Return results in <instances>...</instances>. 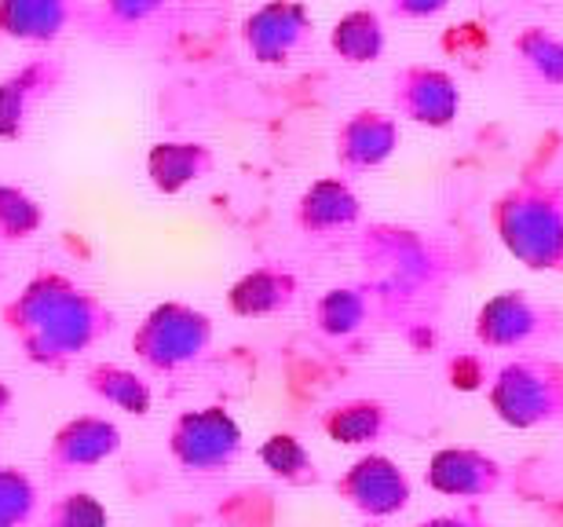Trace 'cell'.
<instances>
[{
  "label": "cell",
  "instance_id": "1",
  "mask_svg": "<svg viewBox=\"0 0 563 527\" xmlns=\"http://www.w3.org/2000/svg\"><path fill=\"white\" fill-rule=\"evenodd\" d=\"M501 245L531 272H563V184L523 173L490 206Z\"/></svg>",
  "mask_w": 563,
  "mask_h": 527
},
{
  "label": "cell",
  "instance_id": "2",
  "mask_svg": "<svg viewBox=\"0 0 563 527\" xmlns=\"http://www.w3.org/2000/svg\"><path fill=\"white\" fill-rule=\"evenodd\" d=\"M490 410L509 429H542L563 421V363L545 352H523L498 366L487 388Z\"/></svg>",
  "mask_w": 563,
  "mask_h": 527
},
{
  "label": "cell",
  "instance_id": "3",
  "mask_svg": "<svg viewBox=\"0 0 563 527\" xmlns=\"http://www.w3.org/2000/svg\"><path fill=\"white\" fill-rule=\"evenodd\" d=\"M472 333L490 352H538L563 338V311L523 289H505L476 311Z\"/></svg>",
  "mask_w": 563,
  "mask_h": 527
},
{
  "label": "cell",
  "instance_id": "4",
  "mask_svg": "<svg viewBox=\"0 0 563 527\" xmlns=\"http://www.w3.org/2000/svg\"><path fill=\"white\" fill-rule=\"evenodd\" d=\"M15 319L22 330H37L48 344H85L103 327V311L96 300L59 275L37 278L15 305Z\"/></svg>",
  "mask_w": 563,
  "mask_h": 527
},
{
  "label": "cell",
  "instance_id": "5",
  "mask_svg": "<svg viewBox=\"0 0 563 527\" xmlns=\"http://www.w3.org/2000/svg\"><path fill=\"white\" fill-rule=\"evenodd\" d=\"M314 41V15L300 0H264L242 22V44L253 63L289 66Z\"/></svg>",
  "mask_w": 563,
  "mask_h": 527
},
{
  "label": "cell",
  "instance_id": "6",
  "mask_svg": "<svg viewBox=\"0 0 563 527\" xmlns=\"http://www.w3.org/2000/svg\"><path fill=\"white\" fill-rule=\"evenodd\" d=\"M391 110H396L399 121L450 129L461 114V88L439 66L410 63L391 77Z\"/></svg>",
  "mask_w": 563,
  "mask_h": 527
},
{
  "label": "cell",
  "instance_id": "7",
  "mask_svg": "<svg viewBox=\"0 0 563 527\" xmlns=\"http://www.w3.org/2000/svg\"><path fill=\"white\" fill-rule=\"evenodd\" d=\"M66 81V63L59 55H33L19 70L0 81V140H19L30 129L33 114L59 92Z\"/></svg>",
  "mask_w": 563,
  "mask_h": 527
},
{
  "label": "cell",
  "instance_id": "8",
  "mask_svg": "<svg viewBox=\"0 0 563 527\" xmlns=\"http://www.w3.org/2000/svg\"><path fill=\"white\" fill-rule=\"evenodd\" d=\"M505 480H509V469L479 447H443V451L428 458L424 469V484L435 495L465 502L494 498L505 487Z\"/></svg>",
  "mask_w": 563,
  "mask_h": 527
},
{
  "label": "cell",
  "instance_id": "9",
  "mask_svg": "<svg viewBox=\"0 0 563 527\" xmlns=\"http://www.w3.org/2000/svg\"><path fill=\"white\" fill-rule=\"evenodd\" d=\"M336 491H341V498L352 502L358 513H366L369 520L396 517L413 498L410 476L385 454L358 458V462L336 480Z\"/></svg>",
  "mask_w": 563,
  "mask_h": 527
},
{
  "label": "cell",
  "instance_id": "10",
  "mask_svg": "<svg viewBox=\"0 0 563 527\" xmlns=\"http://www.w3.org/2000/svg\"><path fill=\"white\" fill-rule=\"evenodd\" d=\"M402 143V125L396 114L385 110H355L336 125V165L344 176H358L369 169H380Z\"/></svg>",
  "mask_w": 563,
  "mask_h": 527
},
{
  "label": "cell",
  "instance_id": "11",
  "mask_svg": "<svg viewBox=\"0 0 563 527\" xmlns=\"http://www.w3.org/2000/svg\"><path fill=\"white\" fill-rule=\"evenodd\" d=\"M88 15V0H0V37L55 44Z\"/></svg>",
  "mask_w": 563,
  "mask_h": 527
},
{
  "label": "cell",
  "instance_id": "12",
  "mask_svg": "<svg viewBox=\"0 0 563 527\" xmlns=\"http://www.w3.org/2000/svg\"><path fill=\"white\" fill-rule=\"evenodd\" d=\"M209 319L195 308L165 305L157 308L140 333V349L154 359V363H187L209 344Z\"/></svg>",
  "mask_w": 563,
  "mask_h": 527
},
{
  "label": "cell",
  "instance_id": "13",
  "mask_svg": "<svg viewBox=\"0 0 563 527\" xmlns=\"http://www.w3.org/2000/svg\"><path fill=\"white\" fill-rule=\"evenodd\" d=\"M358 198L344 176H325L303 190L297 201V228L303 234H336L355 228L358 220Z\"/></svg>",
  "mask_w": 563,
  "mask_h": 527
},
{
  "label": "cell",
  "instance_id": "14",
  "mask_svg": "<svg viewBox=\"0 0 563 527\" xmlns=\"http://www.w3.org/2000/svg\"><path fill=\"white\" fill-rule=\"evenodd\" d=\"M239 447H242V436L223 410L195 414V418H187L176 432V451L184 454V462L190 465H206V469L228 465L231 458L239 454Z\"/></svg>",
  "mask_w": 563,
  "mask_h": 527
},
{
  "label": "cell",
  "instance_id": "15",
  "mask_svg": "<svg viewBox=\"0 0 563 527\" xmlns=\"http://www.w3.org/2000/svg\"><path fill=\"white\" fill-rule=\"evenodd\" d=\"M330 48L347 66H369L377 63L388 48L385 19L374 8H355L333 22L330 30Z\"/></svg>",
  "mask_w": 563,
  "mask_h": 527
},
{
  "label": "cell",
  "instance_id": "16",
  "mask_svg": "<svg viewBox=\"0 0 563 527\" xmlns=\"http://www.w3.org/2000/svg\"><path fill=\"white\" fill-rule=\"evenodd\" d=\"M212 151L206 143H157L146 158V173H151V184L165 195H176L198 179H206L212 173Z\"/></svg>",
  "mask_w": 563,
  "mask_h": 527
},
{
  "label": "cell",
  "instance_id": "17",
  "mask_svg": "<svg viewBox=\"0 0 563 527\" xmlns=\"http://www.w3.org/2000/svg\"><path fill=\"white\" fill-rule=\"evenodd\" d=\"M292 297H297V275L286 267H256L234 283L231 308L239 316H275L292 305Z\"/></svg>",
  "mask_w": 563,
  "mask_h": 527
},
{
  "label": "cell",
  "instance_id": "18",
  "mask_svg": "<svg viewBox=\"0 0 563 527\" xmlns=\"http://www.w3.org/2000/svg\"><path fill=\"white\" fill-rule=\"evenodd\" d=\"M168 0H96L85 22L103 41H132L165 15Z\"/></svg>",
  "mask_w": 563,
  "mask_h": 527
},
{
  "label": "cell",
  "instance_id": "19",
  "mask_svg": "<svg viewBox=\"0 0 563 527\" xmlns=\"http://www.w3.org/2000/svg\"><path fill=\"white\" fill-rule=\"evenodd\" d=\"M516 66L538 85L563 88V37L545 26H527L512 41Z\"/></svg>",
  "mask_w": 563,
  "mask_h": 527
},
{
  "label": "cell",
  "instance_id": "20",
  "mask_svg": "<svg viewBox=\"0 0 563 527\" xmlns=\"http://www.w3.org/2000/svg\"><path fill=\"white\" fill-rule=\"evenodd\" d=\"M322 429L330 432V440L347 443V447L377 443L380 436H388V429H391V414H388V407H380V403L355 399V403H344V407H333L325 414Z\"/></svg>",
  "mask_w": 563,
  "mask_h": 527
},
{
  "label": "cell",
  "instance_id": "21",
  "mask_svg": "<svg viewBox=\"0 0 563 527\" xmlns=\"http://www.w3.org/2000/svg\"><path fill=\"white\" fill-rule=\"evenodd\" d=\"M314 316H319V327L325 333L344 338V333H355L366 322V297L358 294V289H330V294L319 300Z\"/></svg>",
  "mask_w": 563,
  "mask_h": 527
},
{
  "label": "cell",
  "instance_id": "22",
  "mask_svg": "<svg viewBox=\"0 0 563 527\" xmlns=\"http://www.w3.org/2000/svg\"><path fill=\"white\" fill-rule=\"evenodd\" d=\"M261 458L275 476L289 480V484H308V480H314L311 458L303 451V443L292 440V436H272V440L264 443Z\"/></svg>",
  "mask_w": 563,
  "mask_h": 527
},
{
  "label": "cell",
  "instance_id": "23",
  "mask_svg": "<svg viewBox=\"0 0 563 527\" xmlns=\"http://www.w3.org/2000/svg\"><path fill=\"white\" fill-rule=\"evenodd\" d=\"M41 228V209L30 195H22L19 187L0 184V239L15 242L30 239Z\"/></svg>",
  "mask_w": 563,
  "mask_h": 527
},
{
  "label": "cell",
  "instance_id": "24",
  "mask_svg": "<svg viewBox=\"0 0 563 527\" xmlns=\"http://www.w3.org/2000/svg\"><path fill=\"white\" fill-rule=\"evenodd\" d=\"M418 527H498V524H494L476 502H468V506H457L450 513H439V517H428Z\"/></svg>",
  "mask_w": 563,
  "mask_h": 527
},
{
  "label": "cell",
  "instance_id": "25",
  "mask_svg": "<svg viewBox=\"0 0 563 527\" xmlns=\"http://www.w3.org/2000/svg\"><path fill=\"white\" fill-rule=\"evenodd\" d=\"M450 4V0H388V11L402 22H418V19H432Z\"/></svg>",
  "mask_w": 563,
  "mask_h": 527
},
{
  "label": "cell",
  "instance_id": "26",
  "mask_svg": "<svg viewBox=\"0 0 563 527\" xmlns=\"http://www.w3.org/2000/svg\"><path fill=\"white\" fill-rule=\"evenodd\" d=\"M366 527H377V524H366Z\"/></svg>",
  "mask_w": 563,
  "mask_h": 527
}]
</instances>
